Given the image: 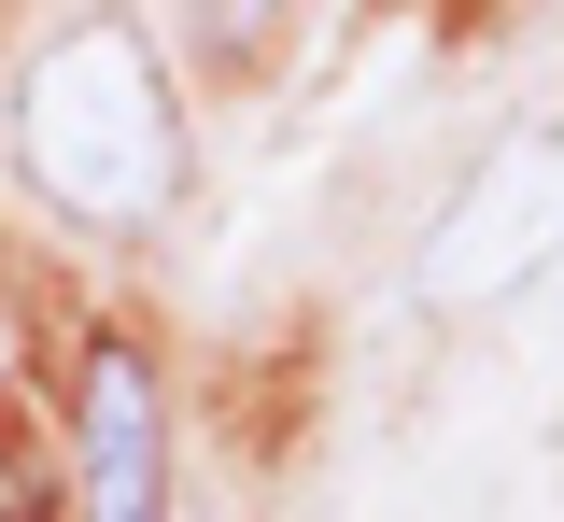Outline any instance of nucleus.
I'll return each mask as SVG.
<instances>
[{"instance_id":"f257e3e1","label":"nucleus","mask_w":564,"mask_h":522,"mask_svg":"<svg viewBox=\"0 0 564 522\" xmlns=\"http://www.w3.org/2000/svg\"><path fill=\"white\" fill-rule=\"evenodd\" d=\"M14 128H29V170H43L57 213L128 226V213H155L184 184V128H170V85L141 57V29H70L57 57L29 72Z\"/></svg>"},{"instance_id":"f03ea898","label":"nucleus","mask_w":564,"mask_h":522,"mask_svg":"<svg viewBox=\"0 0 564 522\" xmlns=\"http://www.w3.org/2000/svg\"><path fill=\"white\" fill-rule=\"evenodd\" d=\"M551 226H564V142H522V155H494L480 184L452 198L423 283H437V297H494V283H522V269L551 254Z\"/></svg>"},{"instance_id":"7ed1b4c3","label":"nucleus","mask_w":564,"mask_h":522,"mask_svg":"<svg viewBox=\"0 0 564 522\" xmlns=\"http://www.w3.org/2000/svg\"><path fill=\"white\" fill-rule=\"evenodd\" d=\"M70 452H85V522H170V395L141 354H85Z\"/></svg>"}]
</instances>
